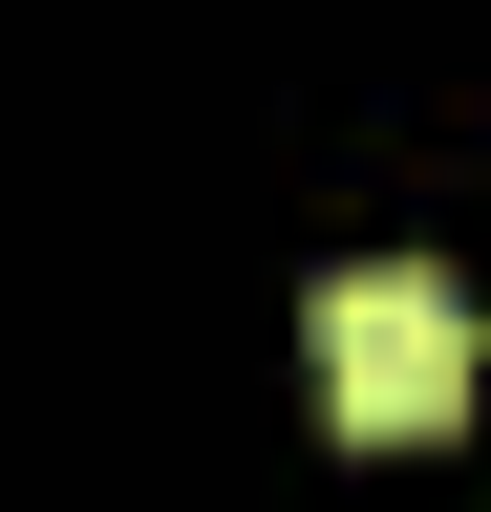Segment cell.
I'll use <instances>...</instances> for the list:
<instances>
[{
    "label": "cell",
    "mask_w": 491,
    "mask_h": 512,
    "mask_svg": "<svg viewBox=\"0 0 491 512\" xmlns=\"http://www.w3.org/2000/svg\"><path fill=\"white\" fill-rule=\"evenodd\" d=\"M470 299L427 278V256H363V278H321V427L342 448H449L470 427Z\"/></svg>",
    "instance_id": "6da1fadb"
}]
</instances>
